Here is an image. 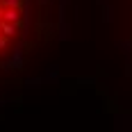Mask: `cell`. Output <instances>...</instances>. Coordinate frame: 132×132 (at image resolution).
Instances as JSON below:
<instances>
[{"mask_svg":"<svg viewBox=\"0 0 132 132\" xmlns=\"http://www.w3.org/2000/svg\"><path fill=\"white\" fill-rule=\"evenodd\" d=\"M32 0H0V62L21 46L30 21Z\"/></svg>","mask_w":132,"mask_h":132,"instance_id":"obj_1","label":"cell"}]
</instances>
